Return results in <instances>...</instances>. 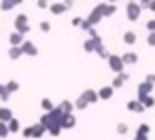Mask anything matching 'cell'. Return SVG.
Instances as JSON below:
<instances>
[{"mask_svg": "<svg viewBox=\"0 0 155 140\" xmlns=\"http://www.w3.org/2000/svg\"><path fill=\"white\" fill-rule=\"evenodd\" d=\"M9 129H11V134H17V132H21L24 127H21V125H19V121H17V119L13 117V119L9 121Z\"/></svg>", "mask_w": 155, "mask_h": 140, "instance_id": "obj_26", "label": "cell"}, {"mask_svg": "<svg viewBox=\"0 0 155 140\" xmlns=\"http://www.w3.org/2000/svg\"><path fill=\"white\" fill-rule=\"evenodd\" d=\"M38 28H41V32H45V34H47V32H51V24H49V21H41V26H38Z\"/></svg>", "mask_w": 155, "mask_h": 140, "instance_id": "obj_33", "label": "cell"}, {"mask_svg": "<svg viewBox=\"0 0 155 140\" xmlns=\"http://www.w3.org/2000/svg\"><path fill=\"white\" fill-rule=\"evenodd\" d=\"M64 117H66L64 108H62L60 104H55V108L49 110V112H43V117H41L38 121L47 127V134H51V136H60L62 129H64V125H62Z\"/></svg>", "mask_w": 155, "mask_h": 140, "instance_id": "obj_1", "label": "cell"}, {"mask_svg": "<svg viewBox=\"0 0 155 140\" xmlns=\"http://www.w3.org/2000/svg\"><path fill=\"white\" fill-rule=\"evenodd\" d=\"M13 24H15V30H17V32H21L24 36H26V34H30V30H32V28H30V21H28V15H24V13H19V15L15 17V21H13Z\"/></svg>", "mask_w": 155, "mask_h": 140, "instance_id": "obj_5", "label": "cell"}, {"mask_svg": "<svg viewBox=\"0 0 155 140\" xmlns=\"http://www.w3.org/2000/svg\"><path fill=\"white\" fill-rule=\"evenodd\" d=\"M91 28H94V26H91V24H89L87 19H83V24H81V30H85V32H89Z\"/></svg>", "mask_w": 155, "mask_h": 140, "instance_id": "obj_38", "label": "cell"}, {"mask_svg": "<svg viewBox=\"0 0 155 140\" xmlns=\"http://www.w3.org/2000/svg\"><path fill=\"white\" fill-rule=\"evenodd\" d=\"M149 11H153V13H155V0H151V7H149Z\"/></svg>", "mask_w": 155, "mask_h": 140, "instance_id": "obj_43", "label": "cell"}, {"mask_svg": "<svg viewBox=\"0 0 155 140\" xmlns=\"http://www.w3.org/2000/svg\"><path fill=\"white\" fill-rule=\"evenodd\" d=\"M117 13V5L115 2H104V17H113Z\"/></svg>", "mask_w": 155, "mask_h": 140, "instance_id": "obj_20", "label": "cell"}, {"mask_svg": "<svg viewBox=\"0 0 155 140\" xmlns=\"http://www.w3.org/2000/svg\"><path fill=\"white\" fill-rule=\"evenodd\" d=\"M21 136H24V138H32V125L24 127V129H21Z\"/></svg>", "mask_w": 155, "mask_h": 140, "instance_id": "obj_35", "label": "cell"}, {"mask_svg": "<svg viewBox=\"0 0 155 140\" xmlns=\"http://www.w3.org/2000/svg\"><path fill=\"white\" fill-rule=\"evenodd\" d=\"M49 11H51L53 15H62V13H66V11H70V9H68V5H66V2H51V7H49Z\"/></svg>", "mask_w": 155, "mask_h": 140, "instance_id": "obj_12", "label": "cell"}, {"mask_svg": "<svg viewBox=\"0 0 155 140\" xmlns=\"http://www.w3.org/2000/svg\"><path fill=\"white\" fill-rule=\"evenodd\" d=\"M153 87H155L153 83H149V81H142V83L138 85V89H136V98L142 102L147 96H151V93H153Z\"/></svg>", "mask_w": 155, "mask_h": 140, "instance_id": "obj_6", "label": "cell"}, {"mask_svg": "<svg viewBox=\"0 0 155 140\" xmlns=\"http://www.w3.org/2000/svg\"><path fill=\"white\" fill-rule=\"evenodd\" d=\"M60 106L64 108V112H66V115H72V110L77 108V106H74V102H70V100H62V102H60Z\"/></svg>", "mask_w": 155, "mask_h": 140, "instance_id": "obj_21", "label": "cell"}, {"mask_svg": "<svg viewBox=\"0 0 155 140\" xmlns=\"http://www.w3.org/2000/svg\"><path fill=\"white\" fill-rule=\"evenodd\" d=\"M121 57H123L125 66H134V64H138V53H134V51H127V53H123Z\"/></svg>", "mask_w": 155, "mask_h": 140, "instance_id": "obj_16", "label": "cell"}, {"mask_svg": "<svg viewBox=\"0 0 155 140\" xmlns=\"http://www.w3.org/2000/svg\"><path fill=\"white\" fill-rule=\"evenodd\" d=\"M21 51H24V55H30V57H36V55H38V49H36V45H34V43H30V41H24V45H21Z\"/></svg>", "mask_w": 155, "mask_h": 140, "instance_id": "obj_9", "label": "cell"}, {"mask_svg": "<svg viewBox=\"0 0 155 140\" xmlns=\"http://www.w3.org/2000/svg\"><path fill=\"white\" fill-rule=\"evenodd\" d=\"M41 108H43L45 112H49V110H53V108H55V104H53L49 98H43V100H41Z\"/></svg>", "mask_w": 155, "mask_h": 140, "instance_id": "obj_25", "label": "cell"}, {"mask_svg": "<svg viewBox=\"0 0 155 140\" xmlns=\"http://www.w3.org/2000/svg\"><path fill=\"white\" fill-rule=\"evenodd\" d=\"M138 2H140L142 9H149V7H151V0H138Z\"/></svg>", "mask_w": 155, "mask_h": 140, "instance_id": "obj_41", "label": "cell"}, {"mask_svg": "<svg viewBox=\"0 0 155 140\" xmlns=\"http://www.w3.org/2000/svg\"><path fill=\"white\" fill-rule=\"evenodd\" d=\"M115 129H117V134H119V136H125V134L130 132L127 123H117V127H115Z\"/></svg>", "mask_w": 155, "mask_h": 140, "instance_id": "obj_30", "label": "cell"}, {"mask_svg": "<svg viewBox=\"0 0 155 140\" xmlns=\"http://www.w3.org/2000/svg\"><path fill=\"white\" fill-rule=\"evenodd\" d=\"M74 106H77V110H85V108L89 106V102H87V100L83 98V93H81V96L74 100Z\"/></svg>", "mask_w": 155, "mask_h": 140, "instance_id": "obj_23", "label": "cell"}, {"mask_svg": "<svg viewBox=\"0 0 155 140\" xmlns=\"http://www.w3.org/2000/svg\"><path fill=\"white\" fill-rule=\"evenodd\" d=\"M102 43V38L100 36H96V38H87L85 43H83V49L87 51V53H96V47Z\"/></svg>", "mask_w": 155, "mask_h": 140, "instance_id": "obj_8", "label": "cell"}, {"mask_svg": "<svg viewBox=\"0 0 155 140\" xmlns=\"http://www.w3.org/2000/svg\"><path fill=\"white\" fill-rule=\"evenodd\" d=\"M24 41H26V36L21 34V32H11V36H9V43H11V47H21L24 45Z\"/></svg>", "mask_w": 155, "mask_h": 140, "instance_id": "obj_11", "label": "cell"}, {"mask_svg": "<svg viewBox=\"0 0 155 140\" xmlns=\"http://www.w3.org/2000/svg\"><path fill=\"white\" fill-rule=\"evenodd\" d=\"M125 108H127L130 112H144V110H147V108H144V104H142L138 98H136V100H130V102L125 104Z\"/></svg>", "mask_w": 155, "mask_h": 140, "instance_id": "obj_10", "label": "cell"}, {"mask_svg": "<svg viewBox=\"0 0 155 140\" xmlns=\"http://www.w3.org/2000/svg\"><path fill=\"white\" fill-rule=\"evenodd\" d=\"M132 140H149V134H142V132H136V136Z\"/></svg>", "mask_w": 155, "mask_h": 140, "instance_id": "obj_37", "label": "cell"}, {"mask_svg": "<svg viewBox=\"0 0 155 140\" xmlns=\"http://www.w3.org/2000/svg\"><path fill=\"white\" fill-rule=\"evenodd\" d=\"M0 100H2V102H9L11 100V91L7 89V85H0Z\"/></svg>", "mask_w": 155, "mask_h": 140, "instance_id": "obj_28", "label": "cell"}, {"mask_svg": "<svg viewBox=\"0 0 155 140\" xmlns=\"http://www.w3.org/2000/svg\"><path fill=\"white\" fill-rule=\"evenodd\" d=\"M147 45H149V47H155V32H149V36H147Z\"/></svg>", "mask_w": 155, "mask_h": 140, "instance_id": "obj_36", "label": "cell"}, {"mask_svg": "<svg viewBox=\"0 0 155 140\" xmlns=\"http://www.w3.org/2000/svg\"><path fill=\"white\" fill-rule=\"evenodd\" d=\"M21 2H24V0H2V2H0V11H13Z\"/></svg>", "mask_w": 155, "mask_h": 140, "instance_id": "obj_15", "label": "cell"}, {"mask_svg": "<svg viewBox=\"0 0 155 140\" xmlns=\"http://www.w3.org/2000/svg\"><path fill=\"white\" fill-rule=\"evenodd\" d=\"M113 93H115V87H113V85H106V87H100V89H98L100 100H110Z\"/></svg>", "mask_w": 155, "mask_h": 140, "instance_id": "obj_13", "label": "cell"}, {"mask_svg": "<svg viewBox=\"0 0 155 140\" xmlns=\"http://www.w3.org/2000/svg\"><path fill=\"white\" fill-rule=\"evenodd\" d=\"M62 125H64V129H72V127H77V119H74V115H66L64 121H62Z\"/></svg>", "mask_w": 155, "mask_h": 140, "instance_id": "obj_19", "label": "cell"}, {"mask_svg": "<svg viewBox=\"0 0 155 140\" xmlns=\"http://www.w3.org/2000/svg\"><path fill=\"white\" fill-rule=\"evenodd\" d=\"M140 13H142L140 2H127V5H125V15H127L130 21H138V19H140Z\"/></svg>", "mask_w": 155, "mask_h": 140, "instance_id": "obj_4", "label": "cell"}, {"mask_svg": "<svg viewBox=\"0 0 155 140\" xmlns=\"http://www.w3.org/2000/svg\"><path fill=\"white\" fill-rule=\"evenodd\" d=\"M106 62H108V66H110V70H113L115 74H119V72H123V70H125V62H123V57H121V55H117V53H110Z\"/></svg>", "mask_w": 155, "mask_h": 140, "instance_id": "obj_3", "label": "cell"}, {"mask_svg": "<svg viewBox=\"0 0 155 140\" xmlns=\"http://www.w3.org/2000/svg\"><path fill=\"white\" fill-rule=\"evenodd\" d=\"M36 7H38V9H49L51 2H49V0H36Z\"/></svg>", "mask_w": 155, "mask_h": 140, "instance_id": "obj_34", "label": "cell"}, {"mask_svg": "<svg viewBox=\"0 0 155 140\" xmlns=\"http://www.w3.org/2000/svg\"><path fill=\"white\" fill-rule=\"evenodd\" d=\"M68 2H77V0H68Z\"/></svg>", "mask_w": 155, "mask_h": 140, "instance_id": "obj_46", "label": "cell"}, {"mask_svg": "<svg viewBox=\"0 0 155 140\" xmlns=\"http://www.w3.org/2000/svg\"><path fill=\"white\" fill-rule=\"evenodd\" d=\"M127 81H130V72H125V70H123V72L115 74V79H113V83H110V85H113L115 89H121V87H123Z\"/></svg>", "mask_w": 155, "mask_h": 140, "instance_id": "obj_7", "label": "cell"}, {"mask_svg": "<svg viewBox=\"0 0 155 140\" xmlns=\"http://www.w3.org/2000/svg\"><path fill=\"white\" fill-rule=\"evenodd\" d=\"M142 104H144V108H153V106H155V98H153V93L147 96V98L142 100Z\"/></svg>", "mask_w": 155, "mask_h": 140, "instance_id": "obj_31", "label": "cell"}, {"mask_svg": "<svg viewBox=\"0 0 155 140\" xmlns=\"http://www.w3.org/2000/svg\"><path fill=\"white\" fill-rule=\"evenodd\" d=\"M127 2H138V0H127Z\"/></svg>", "mask_w": 155, "mask_h": 140, "instance_id": "obj_45", "label": "cell"}, {"mask_svg": "<svg viewBox=\"0 0 155 140\" xmlns=\"http://www.w3.org/2000/svg\"><path fill=\"white\" fill-rule=\"evenodd\" d=\"M7 89H9L11 93H15V91H19V83H17V81H9V83H7Z\"/></svg>", "mask_w": 155, "mask_h": 140, "instance_id": "obj_32", "label": "cell"}, {"mask_svg": "<svg viewBox=\"0 0 155 140\" xmlns=\"http://www.w3.org/2000/svg\"><path fill=\"white\" fill-rule=\"evenodd\" d=\"M45 134H47V127L41 121L32 125V138H45Z\"/></svg>", "mask_w": 155, "mask_h": 140, "instance_id": "obj_14", "label": "cell"}, {"mask_svg": "<svg viewBox=\"0 0 155 140\" xmlns=\"http://www.w3.org/2000/svg\"><path fill=\"white\" fill-rule=\"evenodd\" d=\"M123 43H125V45H134V43H136V32H132V30L125 32V34H123Z\"/></svg>", "mask_w": 155, "mask_h": 140, "instance_id": "obj_27", "label": "cell"}, {"mask_svg": "<svg viewBox=\"0 0 155 140\" xmlns=\"http://www.w3.org/2000/svg\"><path fill=\"white\" fill-rule=\"evenodd\" d=\"M81 24H83L81 17H72V26H74V28H81Z\"/></svg>", "mask_w": 155, "mask_h": 140, "instance_id": "obj_40", "label": "cell"}, {"mask_svg": "<svg viewBox=\"0 0 155 140\" xmlns=\"http://www.w3.org/2000/svg\"><path fill=\"white\" fill-rule=\"evenodd\" d=\"M11 119H13V110H11L9 106H0V121L9 123Z\"/></svg>", "mask_w": 155, "mask_h": 140, "instance_id": "obj_18", "label": "cell"}, {"mask_svg": "<svg viewBox=\"0 0 155 140\" xmlns=\"http://www.w3.org/2000/svg\"><path fill=\"white\" fill-rule=\"evenodd\" d=\"M9 134H11V129H9V123L0 121V138H7Z\"/></svg>", "mask_w": 155, "mask_h": 140, "instance_id": "obj_29", "label": "cell"}, {"mask_svg": "<svg viewBox=\"0 0 155 140\" xmlns=\"http://www.w3.org/2000/svg\"><path fill=\"white\" fill-rule=\"evenodd\" d=\"M144 81H149V83H153V85H155V74H147V77H144Z\"/></svg>", "mask_w": 155, "mask_h": 140, "instance_id": "obj_42", "label": "cell"}, {"mask_svg": "<svg viewBox=\"0 0 155 140\" xmlns=\"http://www.w3.org/2000/svg\"><path fill=\"white\" fill-rule=\"evenodd\" d=\"M85 19H87V21L96 28V26L104 19V2H98V7H94V9H91V13H89Z\"/></svg>", "mask_w": 155, "mask_h": 140, "instance_id": "obj_2", "label": "cell"}, {"mask_svg": "<svg viewBox=\"0 0 155 140\" xmlns=\"http://www.w3.org/2000/svg\"><path fill=\"white\" fill-rule=\"evenodd\" d=\"M83 98H85L89 104H96V102L100 100V96H98V91H96V89H85V91H83Z\"/></svg>", "mask_w": 155, "mask_h": 140, "instance_id": "obj_17", "label": "cell"}, {"mask_svg": "<svg viewBox=\"0 0 155 140\" xmlns=\"http://www.w3.org/2000/svg\"><path fill=\"white\" fill-rule=\"evenodd\" d=\"M21 55H24L21 47H11V49H9V57H11V60H19Z\"/></svg>", "mask_w": 155, "mask_h": 140, "instance_id": "obj_24", "label": "cell"}, {"mask_svg": "<svg viewBox=\"0 0 155 140\" xmlns=\"http://www.w3.org/2000/svg\"><path fill=\"white\" fill-rule=\"evenodd\" d=\"M96 53H98V57H102V60H108V55H110V51H108V49H106L102 43L96 47Z\"/></svg>", "mask_w": 155, "mask_h": 140, "instance_id": "obj_22", "label": "cell"}, {"mask_svg": "<svg viewBox=\"0 0 155 140\" xmlns=\"http://www.w3.org/2000/svg\"><path fill=\"white\" fill-rule=\"evenodd\" d=\"M147 30L149 32H155V19H149L147 21Z\"/></svg>", "mask_w": 155, "mask_h": 140, "instance_id": "obj_39", "label": "cell"}, {"mask_svg": "<svg viewBox=\"0 0 155 140\" xmlns=\"http://www.w3.org/2000/svg\"><path fill=\"white\" fill-rule=\"evenodd\" d=\"M106 2H119V0H106Z\"/></svg>", "mask_w": 155, "mask_h": 140, "instance_id": "obj_44", "label": "cell"}]
</instances>
